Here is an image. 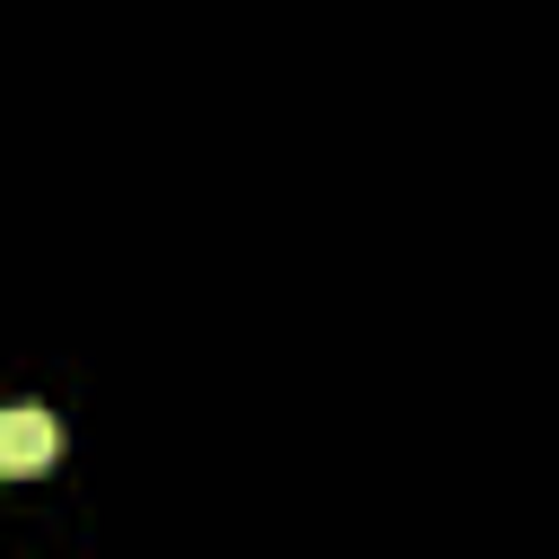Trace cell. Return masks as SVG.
Returning a JSON list of instances; mask_svg holds the SVG:
<instances>
[{
  "mask_svg": "<svg viewBox=\"0 0 559 559\" xmlns=\"http://www.w3.org/2000/svg\"><path fill=\"white\" fill-rule=\"evenodd\" d=\"M61 454V428H52V411H0V472H44Z\"/></svg>",
  "mask_w": 559,
  "mask_h": 559,
  "instance_id": "6da1fadb",
  "label": "cell"
}]
</instances>
